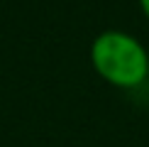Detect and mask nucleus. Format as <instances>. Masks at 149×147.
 Segmentation results:
<instances>
[{"mask_svg":"<svg viewBox=\"0 0 149 147\" xmlns=\"http://www.w3.org/2000/svg\"><path fill=\"white\" fill-rule=\"evenodd\" d=\"M91 66L105 83L134 91L149 81V47L125 29H103L91 42Z\"/></svg>","mask_w":149,"mask_h":147,"instance_id":"obj_1","label":"nucleus"},{"mask_svg":"<svg viewBox=\"0 0 149 147\" xmlns=\"http://www.w3.org/2000/svg\"><path fill=\"white\" fill-rule=\"evenodd\" d=\"M137 5H139V12L149 20V0H137Z\"/></svg>","mask_w":149,"mask_h":147,"instance_id":"obj_2","label":"nucleus"}]
</instances>
